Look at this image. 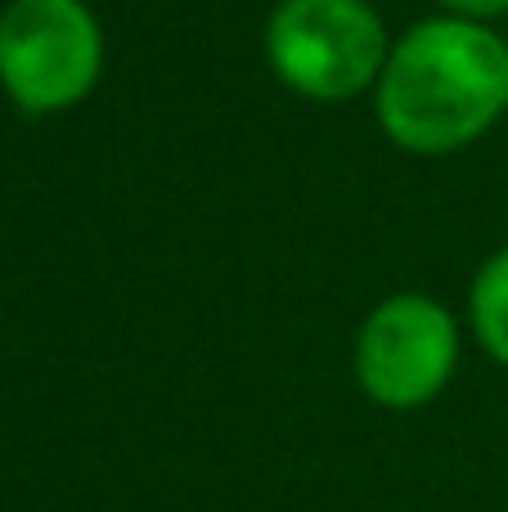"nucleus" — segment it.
<instances>
[{"label": "nucleus", "instance_id": "1", "mask_svg": "<svg viewBox=\"0 0 508 512\" xmlns=\"http://www.w3.org/2000/svg\"><path fill=\"white\" fill-rule=\"evenodd\" d=\"M374 113L387 140L414 158L468 149L508 117V41L473 18H419L392 41Z\"/></svg>", "mask_w": 508, "mask_h": 512}, {"label": "nucleus", "instance_id": "2", "mask_svg": "<svg viewBox=\"0 0 508 512\" xmlns=\"http://www.w3.org/2000/svg\"><path fill=\"white\" fill-rule=\"evenodd\" d=\"M387 54L392 36L369 0H279L266 18L270 72L311 104H347L374 90Z\"/></svg>", "mask_w": 508, "mask_h": 512}, {"label": "nucleus", "instance_id": "3", "mask_svg": "<svg viewBox=\"0 0 508 512\" xmlns=\"http://www.w3.org/2000/svg\"><path fill=\"white\" fill-rule=\"evenodd\" d=\"M99 77L104 27L86 0H9L0 9V90L18 113H72Z\"/></svg>", "mask_w": 508, "mask_h": 512}, {"label": "nucleus", "instance_id": "4", "mask_svg": "<svg viewBox=\"0 0 508 512\" xmlns=\"http://www.w3.org/2000/svg\"><path fill=\"white\" fill-rule=\"evenodd\" d=\"M459 319L428 292H392L356 333V382L378 409L410 414L450 387L459 369Z\"/></svg>", "mask_w": 508, "mask_h": 512}, {"label": "nucleus", "instance_id": "5", "mask_svg": "<svg viewBox=\"0 0 508 512\" xmlns=\"http://www.w3.org/2000/svg\"><path fill=\"white\" fill-rule=\"evenodd\" d=\"M468 319H473L477 346L508 369V248L482 261L473 288H468Z\"/></svg>", "mask_w": 508, "mask_h": 512}, {"label": "nucleus", "instance_id": "6", "mask_svg": "<svg viewBox=\"0 0 508 512\" xmlns=\"http://www.w3.org/2000/svg\"><path fill=\"white\" fill-rule=\"evenodd\" d=\"M441 14L455 18H473V23H495L500 14H508V0H437Z\"/></svg>", "mask_w": 508, "mask_h": 512}]
</instances>
